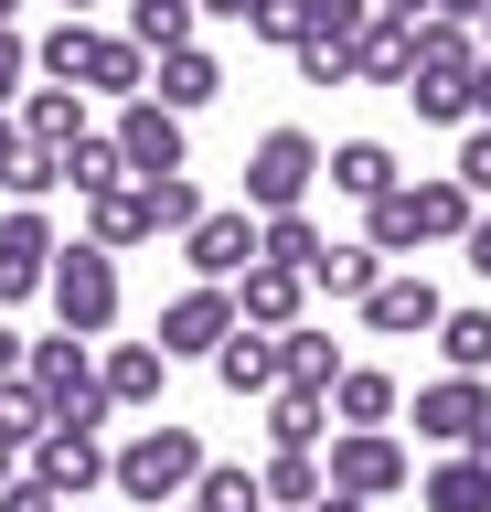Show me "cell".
Listing matches in <instances>:
<instances>
[{
  "label": "cell",
  "mask_w": 491,
  "mask_h": 512,
  "mask_svg": "<svg viewBox=\"0 0 491 512\" xmlns=\"http://www.w3.org/2000/svg\"><path fill=\"white\" fill-rule=\"evenodd\" d=\"M193 480H203V438L193 427H139L129 448H107V491L129 512H171V502H193Z\"/></svg>",
  "instance_id": "1"
},
{
  "label": "cell",
  "mask_w": 491,
  "mask_h": 512,
  "mask_svg": "<svg viewBox=\"0 0 491 512\" xmlns=\"http://www.w3.org/2000/svg\"><path fill=\"white\" fill-rule=\"evenodd\" d=\"M33 75H54V86H86V96H118L129 107L139 86H150V54H139L129 32H97V22H54L33 43Z\"/></svg>",
  "instance_id": "2"
},
{
  "label": "cell",
  "mask_w": 491,
  "mask_h": 512,
  "mask_svg": "<svg viewBox=\"0 0 491 512\" xmlns=\"http://www.w3.org/2000/svg\"><path fill=\"white\" fill-rule=\"evenodd\" d=\"M43 299H54V331H75V342H107V331H118V299H129V288H118V256L75 235V246L54 256Z\"/></svg>",
  "instance_id": "3"
},
{
  "label": "cell",
  "mask_w": 491,
  "mask_h": 512,
  "mask_svg": "<svg viewBox=\"0 0 491 512\" xmlns=\"http://www.w3.org/2000/svg\"><path fill=\"white\" fill-rule=\"evenodd\" d=\"M33 395L54 427H107V374H97V342H75V331H54V342H33Z\"/></svg>",
  "instance_id": "4"
},
{
  "label": "cell",
  "mask_w": 491,
  "mask_h": 512,
  "mask_svg": "<svg viewBox=\"0 0 491 512\" xmlns=\"http://www.w3.org/2000/svg\"><path fill=\"white\" fill-rule=\"evenodd\" d=\"M321 139L310 128H257V150H246V214H299L310 192H321Z\"/></svg>",
  "instance_id": "5"
},
{
  "label": "cell",
  "mask_w": 491,
  "mask_h": 512,
  "mask_svg": "<svg viewBox=\"0 0 491 512\" xmlns=\"http://www.w3.org/2000/svg\"><path fill=\"white\" fill-rule=\"evenodd\" d=\"M406 438L395 427H331V491H353V502H395L406 491Z\"/></svg>",
  "instance_id": "6"
},
{
  "label": "cell",
  "mask_w": 491,
  "mask_h": 512,
  "mask_svg": "<svg viewBox=\"0 0 491 512\" xmlns=\"http://www.w3.org/2000/svg\"><path fill=\"white\" fill-rule=\"evenodd\" d=\"M235 342V288L225 278H193L182 299H161V352L171 363H214Z\"/></svg>",
  "instance_id": "7"
},
{
  "label": "cell",
  "mask_w": 491,
  "mask_h": 512,
  "mask_svg": "<svg viewBox=\"0 0 491 512\" xmlns=\"http://www.w3.org/2000/svg\"><path fill=\"white\" fill-rule=\"evenodd\" d=\"M491 427V374H427L417 384V438L427 448H470Z\"/></svg>",
  "instance_id": "8"
},
{
  "label": "cell",
  "mask_w": 491,
  "mask_h": 512,
  "mask_svg": "<svg viewBox=\"0 0 491 512\" xmlns=\"http://www.w3.org/2000/svg\"><path fill=\"white\" fill-rule=\"evenodd\" d=\"M353 310H363V331H374V342H427V331H438V310H449V299H438V288H427L417 267H385V278L363 288Z\"/></svg>",
  "instance_id": "9"
},
{
  "label": "cell",
  "mask_w": 491,
  "mask_h": 512,
  "mask_svg": "<svg viewBox=\"0 0 491 512\" xmlns=\"http://www.w3.org/2000/svg\"><path fill=\"white\" fill-rule=\"evenodd\" d=\"M107 139H118V160H129V182H150V171H193V139H182V118H171L161 96H129Z\"/></svg>",
  "instance_id": "10"
},
{
  "label": "cell",
  "mask_w": 491,
  "mask_h": 512,
  "mask_svg": "<svg viewBox=\"0 0 491 512\" xmlns=\"http://www.w3.org/2000/svg\"><path fill=\"white\" fill-rule=\"evenodd\" d=\"M54 224H43V203H11L0 214V310L11 299H43V278H54Z\"/></svg>",
  "instance_id": "11"
},
{
  "label": "cell",
  "mask_w": 491,
  "mask_h": 512,
  "mask_svg": "<svg viewBox=\"0 0 491 512\" xmlns=\"http://www.w3.org/2000/svg\"><path fill=\"white\" fill-rule=\"evenodd\" d=\"M182 267H193V278H246V267H257V214H246V203H214V214L193 224V235H182Z\"/></svg>",
  "instance_id": "12"
},
{
  "label": "cell",
  "mask_w": 491,
  "mask_h": 512,
  "mask_svg": "<svg viewBox=\"0 0 491 512\" xmlns=\"http://www.w3.org/2000/svg\"><path fill=\"white\" fill-rule=\"evenodd\" d=\"M33 480L65 491V502H86V491L107 480V438H97V427H43V438H33Z\"/></svg>",
  "instance_id": "13"
},
{
  "label": "cell",
  "mask_w": 491,
  "mask_h": 512,
  "mask_svg": "<svg viewBox=\"0 0 491 512\" xmlns=\"http://www.w3.org/2000/svg\"><path fill=\"white\" fill-rule=\"evenodd\" d=\"M235 320H246V331H299V320H310V278L257 256V267L235 278Z\"/></svg>",
  "instance_id": "14"
},
{
  "label": "cell",
  "mask_w": 491,
  "mask_h": 512,
  "mask_svg": "<svg viewBox=\"0 0 491 512\" xmlns=\"http://www.w3.org/2000/svg\"><path fill=\"white\" fill-rule=\"evenodd\" d=\"M139 96H161L171 118H193V107L225 96V64L203 54V43H171V54H150V86H139Z\"/></svg>",
  "instance_id": "15"
},
{
  "label": "cell",
  "mask_w": 491,
  "mask_h": 512,
  "mask_svg": "<svg viewBox=\"0 0 491 512\" xmlns=\"http://www.w3.org/2000/svg\"><path fill=\"white\" fill-rule=\"evenodd\" d=\"M11 128H22V150H54V160H65L75 139H86V86H22Z\"/></svg>",
  "instance_id": "16"
},
{
  "label": "cell",
  "mask_w": 491,
  "mask_h": 512,
  "mask_svg": "<svg viewBox=\"0 0 491 512\" xmlns=\"http://www.w3.org/2000/svg\"><path fill=\"white\" fill-rule=\"evenodd\" d=\"M86 203V246H107V256H129V246H150L161 224H150V192L139 182H107V192H75Z\"/></svg>",
  "instance_id": "17"
},
{
  "label": "cell",
  "mask_w": 491,
  "mask_h": 512,
  "mask_svg": "<svg viewBox=\"0 0 491 512\" xmlns=\"http://www.w3.org/2000/svg\"><path fill=\"white\" fill-rule=\"evenodd\" d=\"M470 64H481V32H470V22H417L406 86H470ZM406 86H395V96H406Z\"/></svg>",
  "instance_id": "18"
},
{
  "label": "cell",
  "mask_w": 491,
  "mask_h": 512,
  "mask_svg": "<svg viewBox=\"0 0 491 512\" xmlns=\"http://www.w3.org/2000/svg\"><path fill=\"white\" fill-rule=\"evenodd\" d=\"M214 384H225L235 406H267V395H278V331H246V320H235V342L214 352Z\"/></svg>",
  "instance_id": "19"
},
{
  "label": "cell",
  "mask_w": 491,
  "mask_h": 512,
  "mask_svg": "<svg viewBox=\"0 0 491 512\" xmlns=\"http://www.w3.org/2000/svg\"><path fill=\"white\" fill-rule=\"evenodd\" d=\"M342 363H353V352L331 342L321 320H299V331H278V384H299V395H331V384H342Z\"/></svg>",
  "instance_id": "20"
},
{
  "label": "cell",
  "mask_w": 491,
  "mask_h": 512,
  "mask_svg": "<svg viewBox=\"0 0 491 512\" xmlns=\"http://www.w3.org/2000/svg\"><path fill=\"white\" fill-rule=\"evenodd\" d=\"M395 374L385 363H342V384H331V427H395Z\"/></svg>",
  "instance_id": "21"
},
{
  "label": "cell",
  "mask_w": 491,
  "mask_h": 512,
  "mask_svg": "<svg viewBox=\"0 0 491 512\" xmlns=\"http://www.w3.org/2000/svg\"><path fill=\"white\" fill-rule=\"evenodd\" d=\"M406 192H417V235H427V246H459L470 214H481V192L459 182V171H427V182H406Z\"/></svg>",
  "instance_id": "22"
},
{
  "label": "cell",
  "mask_w": 491,
  "mask_h": 512,
  "mask_svg": "<svg viewBox=\"0 0 491 512\" xmlns=\"http://www.w3.org/2000/svg\"><path fill=\"white\" fill-rule=\"evenodd\" d=\"M321 182L342 192V203H374V192H395L406 171H395V150H385V139H342V150L321 160Z\"/></svg>",
  "instance_id": "23"
},
{
  "label": "cell",
  "mask_w": 491,
  "mask_h": 512,
  "mask_svg": "<svg viewBox=\"0 0 491 512\" xmlns=\"http://www.w3.org/2000/svg\"><path fill=\"white\" fill-rule=\"evenodd\" d=\"M417 502L427 512H491V459H481V448H449V459L417 480Z\"/></svg>",
  "instance_id": "24"
},
{
  "label": "cell",
  "mask_w": 491,
  "mask_h": 512,
  "mask_svg": "<svg viewBox=\"0 0 491 512\" xmlns=\"http://www.w3.org/2000/svg\"><path fill=\"white\" fill-rule=\"evenodd\" d=\"M107 406H161V374H171V352L161 342H107Z\"/></svg>",
  "instance_id": "25"
},
{
  "label": "cell",
  "mask_w": 491,
  "mask_h": 512,
  "mask_svg": "<svg viewBox=\"0 0 491 512\" xmlns=\"http://www.w3.org/2000/svg\"><path fill=\"white\" fill-rule=\"evenodd\" d=\"M342 54H353V86H406V54H417V32L374 11V22H363L353 43H342Z\"/></svg>",
  "instance_id": "26"
},
{
  "label": "cell",
  "mask_w": 491,
  "mask_h": 512,
  "mask_svg": "<svg viewBox=\"0 0 491 512\" xmlns=\"http://www.w3.org/2000/svg\"><path fill=\"white\" fill-rule=\"evenodd\" d=\"M257 491H267V512H310L331 491V470H321V448H267V470H257Z\"/></svg>",
  "instance_id": "27"
},
{
  "label": "cell",
  "mask_w": 491,
  "mask_h": 512,
  "mask_svg": "<svg viewBox=\"0 0 491 512\" xmlns=\"http://www.w3.org/2000/svg\"><path fill=\"white\" fill-rule=\"evenodd\" d=\"M363 246L385 256V267H395V256H417V246H427V235H417V192H406V182L363 203Z\"/></svg>",
  "instance_id": "28"
},
{
  "label": "cell",
  "mask_w": 491,
  "mask_h": 512,
  "mask_svg": "<svg viewBox=\"0 0 491 512\" xmlns=\"http://www.w3.org/2000/svg\"><path fill=\"white\" fill-rule=\"evenodd\" d=\"M321 224H310V203H299V214H257V256L267 267H299V278H310V267H321Z\"/></svg>",
  "instance_id": "29"
},
{
  "label": "cell",
  "mask_w": 491,
  "mask_h": 512,
  "mask_svg": "<svg viewBox=\"0 0 491 512\" xmlns=\"http://www.w3.org/2000/svg\"><path fill=\"white\" fill-rule=\"evenodd\" d=\"M321 438H331V395L278 384V395H267V448H321Z\"/></svg>",
  "instance_id": "30"
},
{
  "label": "cell",
  "mask_w": 491,
  "mask_h": 512,
  "mask_svg": "<svg viewBox=\"0 0 491 512\" xmlns=\"http://www.w3.org/2000/svg\"><path fill=\"white\" fill-rule=\"evenodd\" d=\"M139 192H150V224H161V235H193V224L214 214V203H203V182H193V171H150V182H139Z\"/></svg>",
  "instance_id": "31"
},
{
  "label": "cell",
  "mask_w": 491,
  "mask_h": 512,
  "mask_svg": "<svg viewBox=\"0 0 491 512\" xmlns=\"http://www.w3.org/2000/svg\"><path fill=\"white\" fill-rule=\"evenodd\" d=\"M193 22H203L193 0H129V43H139V54H171V43H193Z\"/></svg>",
  "instance_id": "32"
},
{
  "label": "cell",
  "mask_w": 491,
  "mask_h": 512,
  "mask_svg": "<svg viewBox=\"0 0 491 512\" xmlns=\"http://www.w3.org/2000/svg\"><path fill=\"white\" fill-rule=\"evenodd\" d=\"M193 502H203V512H267V491H257V470H246V459H203Z\"/></svg>",
  "instance_id": "33"
},
{
  "label": "cell",
  "mask_w": 491,
  "mask_h": 512,
  "mask_svg": "<svg viewBox=\"0 0 491 512\" xmlns=\"http://www.w3.org/2000/svg\"><path fill=\"white\" fill-rule=\"evenodd\" d=\"M374 278H385V256L363 246V235H353V246H321V267H310V288H331V299H363Z\"/></svg>",
  "instance_id": "34"
},
{
  "label": "cell",
  "mask_w": 491,
  "mask_h": 512,
  "mask_svg": "<svg viewBox=\"0 0 491 512\" xmlns=\"http://www.w3.org/2000/svg\"><path fill=\"white\" fill-rule=\"evenodd\" d=\"M438 352L449 374H491V310H438Z\"/></svg>",
  "instance_id": "35"
},
{
  "label": "cell",
  "mask_w": 491,
  "mask_h": 512,
  "mask_svg": "<svg viewBox=\"0 0 491 512\" xmlns=\"http://www.w3.org/2000/svg\"><path fill=\"white\" fill-rule=\"evenodd\" d=\"M65 182H75V192H107V182H129V160H118V139H107V128H86V139L65 150Z\"/></svg>",
  "instance_id": "36"
},
{
  "label": "cell",
  "mask_w": 491,
  "mask_h": 512,
  "mask_svg": "<svg viewBox=\"0 0 491 512\" xmlns=\"http://www.w3.org/2000/svg\"><path fill=\"white\" fill-rule=\"evenodd\" d=\"M43 427H54V416H43L33 374H11V384H0V438H11V448H22V459H33V438H43Z\"/></svg>",
  "instance_id": "37"
},
{
  "label": "cell",
  "mask_w": 491,
  "mask_h": 512,
  "mask_svg": "<svg viewBox=\"0 0 491 512\" xmlns=\"http://www.w3.org/2000/svg\"><path fill=\"white\" fill-rule=\"evenodd\" d=\"M289 64H299V86H353V54H342L331 32H299V43H289Z\"/></svg>",
  "instance_id": "38"
},
{
  "label": "cell",
  "mask_w": 491,
  "mask_h": 512,
  "mask_svg": "<svg viewBox=\"0 0 491 512\" xmlns=\"http://www.w3.org/2000/svg\"><path fill=\"white\" fill-rule=\"evenodd\" d=\"M374 22V0H299V32H331V43H353Z\"/></svg>",
  "instance_id": "39"
},
{
  "label": "cell",
  "mask_w": 491,
  "mask_h": 512,
  "mask_svg": "<svg viewBox=\"0 0 491 512\" xmlns=\"http://www.w3.org/2000/svg\"><path fill=\"white\" fill-rule=\"evenodd\" d=\"M406 107L427 128H470V86H406Z\"/></svg>",
  "instance_id": "40"
},
{
  "label": "cell",
  "mask_w": 491,
  "mask_h": 512,
  "mask_svg": "<svg viewBox=\"0 0 491 512\" xmlns=\"http://www.w3.org/2000/svg\"><path fill=\"white\" fill-rule=\"evenodd\" d=\"M246 32H257V43H278V54H289V43H299V0H246Z\"/></svg>",
  "instance_id": "41"
},
{
  "label": "cell",
  "mask_w": 491,
  "mask_h": 512,
  "mask_svg": "<svg viewBox=\"0 0 491 512\" xmlns=\"http://www.w3.org/2000/svg\"><path fill=\"white\" fill-rule=\"evenodd\" d=\"M449 171H459V182H470V192L491 203V128H481V118L459 128V160H449Z\"/></svg>",
  "instance_id": "42"
},
{
  "label": "cell",
  "mask_w": 491,
  "mask_h": 512,
  "mask_svg": "<svg viewBox=\"0 0 491 512\" xmlns=\"http://www.w3.org/2000/svg\"><path fill=\"white\" fill-rule=\"evenodd\" d=\"M22 86H33V43L0 32V107H22Z\"/></svg>",
  "instance_id": "43"
},
{
  "label": "cell",
  "mask_w": 491,
  "mask_h": 512,
  "mask_svg": "<svg viewBox=\"0 0 491 512\" xmlns=\"http://www.w3.org/2000/svg\"><path fill=\"white\" fill-rule=\"evenodd\" d=\"M0 512H65V491H43V480L22 470V480H11V491H0Z\"/></svg>",
  "instance_id": "44"
},
{
  "label": "cell",
  "mask_w": 491,
  "mask_h": 512,
  "mask_svg": "<svg viewBox=\"0 0 491 512\" xmlns=\"http://www.w3.org/2000/svg\"><path fill=\"white\" fill-rule=\"evenodd\" d=\"M11 374H33V342H22L11 320H0V384H11Z\"/></svg>",
  "instance_id": "45"
},
{
  "label": "cell",
  "mask_w": 491,
  "mask_h": 512,
  "mask_svg": "<svg viewBox=\"0 0 491 512\" xmlns=\"http://www.w3.org/2000/svg\"><path fill=\"white\" fill-rule=\"evenodd\" d=\"M459 256H470V267L491 278V214H470V235H459Z\"/></svg>",
  "instance_id": "46"
},
{
  "label": "cell",
  "mask_w": 491,
  "mask_h": 512,
  "mask_svg": "<svg viewBox=\"0 0 491 512\" xmlns=\"http://www.w3.org/2000/svg\"><path fill=\"white\" fill-rule=\"evenodd\" d=\"M11 171H22V128H11V107H0V192H11Z\"/></svg>",
  "instance_id": "47"
},
{
  "label": "cell",
  "mask_w": 491,
  "mask_h": 512,
  "mask_svg": "<svg viewBox=\"0 0 491 512\" xmlns=\"http://www.w3.org/2000/svg\"><path fill=\"white\" fill-rule=\"evenodd\" d=\"M374 11H385V22H406V32H417V22H438V0H374Z\"/></svg>",
  "instance_id": "48"
},
{
  "label": "cell",
  "mask_w": 491,
  "mask_h": 512,
  "mask_svg": "<svg viewBox=\"0 0 491 512\" xmlns=\"http://www.w3.org/2000/svg\"><path fill=\"white\" fill-rule=\"evenodd\" d=\"M470 118H481V128H491V54H481V64H470Z\"/></svg>",
  "instance_id": "49"
},
{
  "label": "cell",
  "mask_w": 491,
  "mask_h": 512,
  "mask_svg": "<svg viewBox=\"0 0 491 512\" xmlns=\"http://www.w3.org/2000/svg\"><path fill=\"white\" fill-rule=\"evenodd\" d=\"M310 512H374V502H353V491H321V502H310Z\"/></svg>",
  "instance_id": "50"
},
{
  "label": "cell",
  "mask_w": 491,
  "mask_h": 512,
  "mask_svg": "<svg viewBox=\"0 0 491 512\" xmlns=\"http://www.w3.org/2000/svg\"><path fill=\"white\" fill-rule=\"evenodd\" d=\"M193 11H214V22H246V0H193Z\"/></svg>",
  "instance_id": "51"
},
{
  "label": "cell",
  "mask_w": 491,
  "mask_h": 512,
  "mask_svg": "<svg viewBox=\"0 0 491 512\" xmlns=\"http://www.w3.org/2000/svg\"><path fill=\"white\" fill-rule=\"evenodd\" d=\"M11 480H22V448H11V438H0V491H11Z\"/></svg>",
  "instance_id": "52"
},
{
  "label": "cell",
  "mask_w": 491,
  "mask_h": 512,
  "mask_svg": "<svg viewBox=\"0 0 491 512\" xmlns=\"http://www.w3.org/2000/svg\"><path fill=\"white\" fill-rule=\"evenodd\" d=\"M0 32H22V0H0Z\"/></svg>",
  "instance_id": "53"
},
{
  "label": "cell",
  "mask_w": 491,
  "mask_h": 512,
  "mask_svg": "<svg viewBox=\"0 0 491 512\" xmlns=\"http://www.w3.org/2000/svg\"><path fill=\"white\" fill-rule=\"evenodd\" d=\"M86 11H97V0H65V22H86Z\"/></svg>",
  "instance_id": "54"
},
{
  "label": "cell",
  "mask_w": 491,
  "mask_h": 512,
  "mask_svg": "<svg viewBox=\"0 0 491 512\" xmlns=\"http://www.w3.org/2000/svg\"><path fill=\"white\" fill-rule=\"evenodd\" d=\"M481 54H491V11H481Z\"/></svg>",
  "instance_id": "55"
},
{
  "label": "cell",
  "mask_w": 491,
  "mask_h": 512,
  "mask_svg": "<svg viewBox=\"0 0 491 512\" xmlns=\"http://www.w3.org/2000/svg\"><path fill=\"white\" fill-rule=\"evenodd\" d=\"M171 512H203V502H171Z\"/></svg>",
  "instance_id": "56"
},
{
  "label": "cell",
  "mask_w": 491,
  "mask_h": 512,
  "mask_svg": "<svg viewBox=\"0 0 491 512\" xmlns=\"http://www.w3.org/2000/svg\"><path fill=\"white\" fill-rule=\"evenodd\" d=\"M65 512H86V502H65Z\"/></svg>",
  "instance_id": "57"
}]
</instances>
